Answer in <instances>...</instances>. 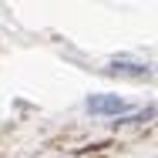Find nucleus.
Here are the masks:
<instances>
[{"instance_id":"f03ea898","label":"nucleus","mask_w":158,"mask_h":158,"mask_svg":"<svg viewBox=\"0 0 158 158\" xmlns=\"http://www.w3.org/2000/svg\"><path fill=\"white\" fill-rule=\"evenodd\" d=\"M108 74H121V77H148L152 67L141 61H125V57H114L108 64Z\"/></svg>"},{"instance_id":"f257e3e1","label":"nucleus","mask_w":158,"mask_h":158,"mask_svg":"<svg viewBox=\"0 0 158 158\" xmlns=\"http://www.w3.org/2000/svg\"><path fill=\"white\" fill-rule=\"evenodd\" d=\"M84 108H88V114H104V118H111V114L125 118L128 114V101L118 94H91L84 101Z\"/></svg>"}]
</instances>
